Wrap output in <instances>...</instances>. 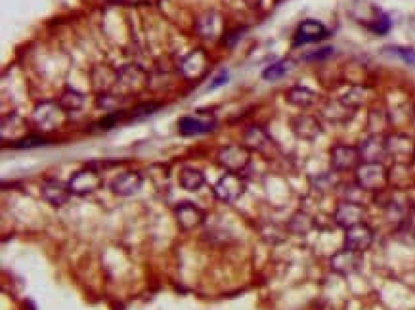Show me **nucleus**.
<instances>
[{"label":"nucleus","instance_id":"obj_1","mask_svg":"<svg viewBox=\"0 0 415 310\" xmlns=\"http://www.w3.org/2000/svg\"><path fill=\"white\" fill-rule=\"evenodd\" d=\"M356 184L364 191H381L389 186V169L383 163H362L356 171Z\"/></svg>","mask_w":415,"mask_h":310},{"label":"nucleus","instance_id":"obj_2","mask_svg":"<svg viewBox=\"0 0 415 310\" xmlns=\"http://www.w3.org/2000/svg\"><path fill=\"white\" fill-rule=\"evenodd\" d=\"M216 163L226 173H238L240 175L241 171H245L251 163V151L243 144L224 146L216 153Z\"/></svg>","mask_w":415,"mask_h":310},{"label":"nucleus","instance_id":"obj_3","mask_svg":"<svg viewBox=\"0 0 415 310\" xmlns=\"http://www.w3.org/2000/svg\"><path fill=\"white\" fill-rule=\"evenodd\" d=\"M247 190L245 178L238 173H224L213 186L215 198L222 203H236Z\"/></svg>","mask_w":415,"mask_h":310},{"label":"nucleus","instance_id":"obj_4","mask_svg":"<svg viewBox=\"0 0 415 310\" xmlns=\"http://www.w3.org/2000/svg\"><path fill=\"white\" fill-rule=\"evenodd\" d=\"M329 163H331V171L333 173H348V171H356L362 165V157H360L358 146H351V144H335L329 150Z\"/></svg>","mask_w":415,"mask_h":310},{"label":"nucleus","instance_id":"obj_5","mask_svg":"<svg viewBox=\"0 0 415 310\" xmlns=\"http://www.w3.org/2000/svg\"><path fill=\"white\" fill-rule=\"evenodd\" d=\"M102 184H104V176L102 173H98L96 169H80L67 180L73 196H80V198L98 191L102 188Z\"/></svg>","mask_w":415,"mask_h":310},{"label":"nucleus","instance_id":"obj_6","mask_svg":"<svg viewBox=\"0 0 415 310\" xmlns=\"http://www.w3.org/2000/svg\"><path fill=\"white\" fill-rule=\"evenodd\" d=\"M33 121L42 130H54L65 121V112L56 102H40L33 112Z\"/></svg>","mask_w":415,"mask_h":310},{"label":"nucleus","instance_id":"obj_7","mask_svg":"<svg viewBox=\"0 0 415 310\" xmlns=\"http://www.w3.org/2000/svg\"><path fill=\"white\" fill-rule=\"evenodd\" d=\"M205 211L200 205H195L192 201H182L175 207V218L176 224L180 226V230L192 232L200 228L201 224L205 223Z\"/></svg>","mask_w":415,"mask_h":310},{"label":"nucleus","instance_id":"obj_8","mask_svg":"<svg viewBox=\"0 0 415 310\" xmlns=\"http://www.w3.org/2000/svg\"><path fill=\"white\" fill-rule=\"evenodd\" d=\"M243 146L247 148L251 153H261V155H268L274 150H278V146L274 144L272 136L268 135V130L261 125H251L243 135Z\"/></svg>","mask_w":415,"mask_h":310},{"label":"nucleus","instance_id":"obj_9","mask_svg":"<svg viewBox=\"0 0 415 310\" xmlns=\"http://www.w3.org/2000/svg\"><path fill=\"white\" fill-rule=\"evenodd\" d=\"M289 127H291V132L299 140H306V142L316 140L321 135V130H324L321 128V121L316 115H310V113H299L295 117H291Z\"/></svg>","mask_w":415,"mask_h":310},{"label":"nucleus","instance_id":"obj_10","mask_svg":"<svg viewBox=\"0 0 415 310\" xmlns=\"http://www.w3.org/2000/svg\"><path fill=\"white\" fill-rule=\"evenodd\" d=\"M216 119L213 115L205 112L195 113V115H184L178 121V132L182 136H197L207 135L211 130H215Z\"/></svg>","mask_w":415,"mask_h":310},{"label":"nucleus","instance_id":"obj_11","mask_svg":"<svg viewBox=\"0 0 415 310\" xmlns=\"http://www.w3.org/2000/svg\"><path fill=\"white\" fill-rule=\"evenodd\" d=\"M373 239H376L373 228L366 223L356 224L344 232V247L356 253H366L367 249L373 246Z\"/></svg>","mask_w":415,"mask_h":310},{"label":"nucleus","instance_id":"obj_12","mask_svg":"<svg viewBox=\"0 0 415 310\" xmlns=\"http://www.w3.org/2000/svg\"><path fill=\"white\" fill-rule=\"evenodd\" d=\"M364 216H366V209L362 203H354V201H341L337 205L335 213H333V221L339 228L348 230L356 224L364 223Z\"/></svg>","mask_w":415,"mask_h":310},{"label":"nucleus","instance_id":"obj_13","mask_svg":"<svg viewBox=\"0 0 415 310\" xmlns=\"http://www.w3.org/2000/svg\"><path fill=\"white\" fill-rule=\"evenodd\" d=\"M358 150L362 163H383L385 157H389V153H387V136L369 135L366 140H362Z\"/></svg>","mask_w":415,"mask_h":310},{"label":"nucleus","instance_id":"obj_14","mask_svg":"<svg viewBox=\"0 0 415 310\" xmlns=\"http://www.w3.org/2000/svg\"><path fill=\"white\" fill-rule=\"evenodd\" d=\"M329 29L321 21H316V19H304L303 24L297 27L295 39H293V44L295 46H304V44H312V42H319V40L328 39Z\"/></svg>","mask_w":415,"mask_h":310},{"label":"nucleus","instance_id":"obj_15","mask_svg":"<svg viewBox=\"0 0 415 310\" xmlns=\"http://www.w3.org/2000/svg\"><path fill=\"white\" fill-rule=\"evenodd\" d=\"M329 266L339 276H351L354 272H358L362 266V253L343 247L329 259Z\"/></svg>","mask_w":415,"mask_h":310},{"label":"nucleus","instance_id":"obj_16","mask_svg":"<svg viewBox=\"0 0 415 310\" xmlns=\"http://www.w3.org/2000/svg\"><path fill=\"white\" fill-rule=\"evenodd\" d=\"M415 142L406 135H389L387 136V153L394 160V163H407L414 160Z\"/></svg>","mask_w":415,"mask_h":310},{"label":"nucleus","instance_id":"obj_17","mask_svg":"<svg viewBox=\"0 0 415 310\" xmlns=\"http://www.w3.org/2000/svg\"><path fill=\"white\" fill-rule=\"evenodd\" d=\"M144 186V178L140 173L136 171H128V173H123V175L115 176L112 180V191L119 198H130V196H136L138 191L142 190Z\"/></svg>","mask_w":415,"mask_h":310},{"label":"nucleus","instance_id":"obj_18","mask_svg":"<svg viewBox=\"0 0 415 310\" xmlns=\"http://www.w3.org/2000/svg\"><path fill=\"white\" fill-rule=\"evenodd\" d=\"M40 196L44 201H48L50 205L64 207L71 198V190L60 178H48L40 186Z\"/></svg>","mask_w":415,"mask_h":310},{"label":"nucleus","instance_id":"obj_19","mask_svg":"<svg viewBox=\"0 0 415 310\" xmlns=\"http://www.w3.org/2000/svg\"><path fill=\"white\" fill-rule=\"evenodd\" d=\"M144 83H148V75L138 65H125L117 69V87L123 90H140Z\"/></svg>","mask_w":415,"mask_h":310},{"label":"nucleus","instance_id":"obj_20","mask_svg":"<svg viewBox=\"0 0 415 310\" xmlns=\"http://www.w3.org/2000/svg\"><path fill=\"white\" fill-rule=\"evenodd\" d=\"M27 135V123L24 117H19L17 113H10L2 117V125H0V136L2 140H14L19 142L24 140Z\"/></svg>","mask_w":415,"mask_h":310},{"label":"nucleus","instance_id":"obj_21","mask_svg":"<svg viewBox=\"0 0 415 310\" xmlns=\"http://www.w3.org/2000/svg\"><path fill=\"white\" fill-rule=\"evenodd\" d=\"M205 69H207V56H205L203 50L190 52L178 65V71L182 73L186 79H195V77L203 75Z\"/></svg>","mask_w":415,"mask_h":310},{"label":"nucleus","instance_id":"obj_22","mask_svg":"<svg viewBox=\"0 0 415 310\" xmlns=\"http://www.w3.org/2000/svg\"><path fill=\"white\" fill-rule=\"evenodd\" d=\"M90 77H92V87L100 94L109 92L113 87H117V69H113L109 65H96L90 73Z\"/></svg>","mask_w":415,"mask_h":310},{"label":"nucleus","instance_id":"obj_23","mask_svg":"<svg viewBox=\"0 0 415 310\" xmlns=\"http://www.w3.org/2000/svg\"><path fill=\"white\" fill-rule=\"evenodd\" d=\"M285 100L291 105H295V107H301V110H306V107H312L316 100H318V94L308 87H303V85H295V87H291L285 92Z\"/></svg>","mask_w":415,"mask_h":310},{"label":"nucleus","instance_id":"obj_24","mask_svg":"<svg viewBox=\"0 0 415 310\" xmlns=\"http://www.w3.org/2000/svg\"><path fill=\"white\" fill-rule=\"evenodd\" d=\"M354 113L351 107H346L341 100H331L324 105V110H321V115H324V119H328L329 123H335V125H344V123H348V121L354 117Z\"/></svg>","mask_w":415,"mask_h":310},{"label":"nucleus","instance_id":"obj_25","mask_svg":"<svg viewBox=\"0 0 415 310\" xmlns=\"http://www.w3.org/2000/svg\"><path fill=\"white\" fill-rule=\"evenodd\" d=\"M314 228H316V218L306 211H297L288 223V230L293 236H308Z\"/></svg>","mask_w":415,"mask_h":310},{"label":"nucleus","instance_id":"obj_26","mask_svg":"<svg viewBox=\"0 0 415 310\" xmlns=\"http://www.w3.org/2000/svg\"><path fill=\"white\" fill-rule=\"evenodd\" d=\"M85 102H87L85 94H82V92H79L77 88H73V87H65L64 90H62L60 100H58V103L62 105V110H64L65 113L80 112V110L85 107Z\"/></svg>","mask_w":415,"mask_h":310},{"label":"nucleus","instance_id":"obj_27","mask_svg":"<svg viewBox=\"0 0 415 310\" xmlns=\"http://www.w3.org/2000/svg\"><path fill=\"white\" fill-rule=\"evenodd\" d=\"M180 188L186 191H200L203 186H205V175L201 173L200 169H193V167H186L182 169V173H180Z\"/></svg>","mask_w":415,"mask_h":310},{"label":"nucleus","instance_id":"obj_28","mask_svg":"<svg viewBox=\"0 0 415 310\" xmlns=\"http://www.w3.org/2000/svg\"><path fill=\"white\" fill-rule=\"evenodd\" d=\"M218 16L216 14H205V16L197 17L195 21V29H197V35L203 37V39H215L216 33H218Z\"/></svg>","mask_w":415,"mask_h":310},{"label":"nucleus","instance_id":"obj_29","mask_svg":"<svg viewBox=\"0 0 415 310\" xmlns=\"http://www.w3.org/2000/svg\"><path fill=\"white\" fill-rule=\"evenodd\" d=\"M389 125V115L381 107H373L367 113V128H369V135H381L383 136L385 127Z\"/></svg>","mask_w":415,"mask_h":310},{"label":"nucleus","instance_id":"obj_30","mask_svg":"<svg viewBox=\"0 0 415 310\" xmlns=\"http://www.w3.org/2000/svg\"><path fill=\"white\" fill-rule=\"evenodd\" d=\"M367 98V90L364 87H351L346 92H344L339 100L346 105V107H351L352 112H358L360 107L366 103Z\"/></svg>","mask_w":415,"mask_h":310},{"label":"nucleus","instance_id":"obj_31","mask_svg":"<svg viewBox=\"0 0 415 310\" xmlns=\"http://www.w3.org/2000/svg\"><path fill=\"white\" fill-rule=\"evenodd\" d=\"M409 182V165L407 163H394V167L389 171V184L394 188H407Z\"/></svg>","mask_w":415,"mask_h":310},{"label":"nucleus","instance_id":"obj_32","mask_svg":"<svg viewBox=\"0 0 415 310\" xmlns=\"http://www.w3.org/2000/svg\"><path fill=\"white\" fill-rule=\"evenodd\" d=\"M396 239H400L402 243H407V246H415V223L412 218H407L402 224H398Z\"/></svg>","mask_w":415,"mask_h":310},{"label":"nucleus","instance_id":"obj_33","mask_svg":"<svg viewBox=\"0 0 415 310\" xmlns=\"http://www.w3.org/2000/svg\"><path fill=\"white\" fill-rule=\"evenodd\" d=\"M289 69H291L289 62H278V64H272L270 67H266V69L263 71V79L272 80V83H274V80H280L288 75Z\"/></svg>","mask_w":415,"mask_h":310},{"label":"nucleus","instance_id":"obj_34","mask_svg":"<svg viewBox=\"0 0 415 310\" xmlns=\"http://www.w3.org/2000/svg\"><path fill=\"white\" fill-rule=\"evenodd\" d=\"M387 54L400 58L402 62H406L407 65H415V50L414 48H404V46H387L385 50Z\"/></svg>","mask_w":415,"mask_h":310},{"label":"nucleus","instance_id":"obj_35","mask_svg":"<svg viewBox=\"0 0 415 310\" xmlns=\"http://www.w3.org/2000/svg\"><path fill=\"white\" fill-rule=\"evenodd\" d=\"M127 117V113L123 112V110H119V112H112L109 115H105L104 119H100L96 123L98 130H109V128H113L117 123H121V121Z\"/></svg>","mask_w":415,"mask_h":310},{"label":"nucleus","instance_id":"obj_36","mask_svg":"<svg viewBox=\"0 0 415 310\" xmlns=\"http://www.w3.org/2000/svg\"><path fill=\"white\" fill-rule=\"evenodd\" d=\"M161 107V102H145L136 105L134 110L130 112V119H142L145 115H152Z\"/></svg>","mask_w":415,"mask_h":310},{"label":"nucleus","instance_id":"obj_37","mask_svg":"<svg viewBox=\"0 0 415 310\" xmlns=\"http://www.w3.org/2000/svg\"><path fill=\"white\" fill-rule=\"evenodd\" d=\"M312 184H314V188L319 191H331L337 186V180L333 178V173H326V175L316 176V178L312 180Z\"/></svg>","mask_w":415,"mask_h":310},{"label":"nucleus","instance_id":"obj_38","mask_svg":"<svg viewBox=\"0 0 415 310\" xmlns=\"http://www.w3.org/2000/svg\"><path fill=\"white\" fill-rule=\"evenodd\" d=\"M391 17L387 16V14H381V16L376 19V24L371 25V29H373L377 35H387L389 29H391Z\"/></svg>","mask_w":415,"mask_h":310},{"label":"nucleus","instance_id":"obj_39","mask_svg":"<svg viewBox=\"0 0 415 310\" xmlns=\"http://www.w3.org/2000/svg\"><path fill=\"white\" fill-rule=\"evenodd\" d=\"M44 140L40 138V136H25L24 140H19V142L14 144V148H19V150H27V148H35V146H42Z\"/></svg>","mask_w":415,"mask_h":310},{"label":"nucleus","instance_id":"obj_40","mask_svg":"<svg viewBox=\"0 0 415 310\" xmlns=\"http://www.w3.org/2000/svg\"><path fill=\"white\" fill-rule=\"evenodd\" d=\"M228 77H230V73H228V71H220L215 77V80H213V83L209 85V88H211V90H215V88H218V87H220V85H226V83H228Z\"/></svg>","mask_w":415,"mask_h":310},{"label":"nucleus","instance_id":"obj_41","mask_svg":"<svg viewBox=\"0 0 415 310\" xmlns=\"http://www.w3.org/2000/svg\"><path fill=\"white\" fill-rule=\"evenodd\" d=\"M409 218H412V221H414V223H415V207H414V209H412V215H409Z\"/></svg>","mask_w":415,"mask_h":310},{"label":"nucleus","instance_id":"obj_42","mask_svg":"<svg viewBox=\"0 0 415 310\" xmlns=\"http://www.w3.org/2000/svg\"><path fill=\"white\" fill-rule=\"evenodd\" d=\"M414 161H415V151H414Z\"/></svg>","mask_w":415,"mask_h":310}]
</instances>
